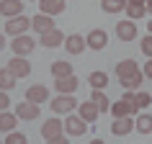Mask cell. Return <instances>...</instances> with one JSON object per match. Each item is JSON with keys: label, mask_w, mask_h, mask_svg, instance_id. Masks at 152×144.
I'll use <instances>...</instances> for the list:
<instances>
[{"label": "cell", "mask_w": 152, "mask_h": 144, "mask_svg": "<svg viewBox=\"0 0 152 144\" xmlns=\"http://www.w3.org/2000/svg\"><path fill=\"white\" fill-rule=\"evenodd\" d=\"M28 28H31V18L23 16V13L5 21V33H8V36H21V33H26Z\"/></svg>", "instance_id": "obj_5"}, {"label": "cell", "mask_w": 152, "mask_h": 144, "mask_svg": "<svg viewBox=\"0 0 152 144\" xmlns=\"http://www.w3.org/2000/svg\"><path fill=\"white\" fill-rule=\"evenodd\" d=\"M142 75L147 77V80H152V57H150V59H147V62L142 64Z\"/></svg>", "instance_id": "obj_34"}, {"label": "cell", "mask_w": 152, "mask_h": 144, "mask_svg": "<svg viewBox=\"0 0 152 144\" xmlns=\"http://www.w3.org/2000/svg\"><path fill=\"white\" fill-rule=\"evenodd\" d=\"M134 131V116H124V119H113L111 124V134L113 136H126Z\"/></svg>", "instance_id": "obj_13"}, {"label": "cell", "mask_w": 152, "mask_h": 144, "mask_svg": "<svg viewBox=\"0 0 152 144\" xmlns=\"http://www.w3.org/2000/svg\"><path fill=\"white\" fill-rule=\"evenodd\" d=\"M88 129H90V124H85L77 113H67L64 121H62V131H64L67 136H83Z\"/></svg>", "instance_id": "obj_2"}, {"label": "cell", "mask_w": 152, "mask_h": 144, "mask_svg": "<svg viewBox=\"0 0 152 144\" xmlns=\"http://www.w3.org/2000/svg\"><path fill=\"white\" fill-rule=\"evenodd\" d=\"M126 3H144V0H126Z\"/></svg>", "instance_id": "obj_40"}, {"label": "cell", "mask_w": 152, "mask_h": 144, "mask_svg": "<svg viewBox=\"0 0 152 144\" xmlns=\"http://www.w3.org/2000/svg\"><path fill=\"white\" fill-rule=\"evenodd\" d=\"M26 100H31V103L41 105L49 100V88H44V85H31V88L26 90Z\"/></svg>", "instance_id": "obj_18"}, {"label": "cell", "mask_w": 152, "mask_h": 144, "mask_svg": "<svg viewBox=\"0 0 152 144\" xmlns=\"http://www.w3.org/2000/svg\"><path fill=\"white\" fill-rule=\"evenodd\" d=\"M54 88H57V93H62V95H72L75 90L80 88V80H77L75 75H67V77H57V80H54Z\"/></svg>", "instance_id": "obj_12"}, {"label": "cell", "mask_w": 152, "mask_h": 144, "mask_svg": "<svg viewBox=\"0 0 152 144\" xmlns=\"http://www.w3.org/2000/svg\"><path fill=\"white\" fill-rule=\"evenodd\" d=\"M8 70L13 72V77H28V75H31V62H28V59H26V57H16L13 54V59H10L8 62Z\"/></svg>", "instance_id": "obj_7"}, {"label": "cell", "mask_w": 152, "mask_h": 144, "mask_svg": "<svg viewBox=\"0 0 152 144\" xmlns=\"http://www.w3.org/2000/svg\"><path fill=\"white\" fill-rule=\"evenodd\" d=\"M108 111L113 113V119L134 116V113H137V108H134V93H132V90H126V93H124L116 103H111V108H108Z\"/></svg>", "instance_id": "obj_1"}, {"label": "cell", "mask_w": 152, "mask_h": 144, "mask_svg": "<svg viewBox=\"0 0 152 144\" xmlns=\"http://www.w3.org/2000/svg\"><path fill=\"white\" fill-rule=\"evenodd\" d=\"M88 82H90V88H93V90H103L106 85H108V75L101 72V70H96V72H90V75H88Z\"/></svg>", "instance_id": "obj_25"}, {"label": "cell", "mask_w": 152, "mask_h": 144, "mask_svg": "<svg viewBox=\"0 0 152 144\" xmlns=\"http://www.w3.org/2000/svg\"><path fill=\"white\" fill-rule=\"evenodd\" d=\"M10 49H13V54H16V57H28L34 49H36V41H34L28 33H21V36H13Z\"/></svg>", "instance_id": "obj_4"}, {"label": "cell", "mask_w": 152, "mask_h": 144, "mask_svg": "<svg viewBox=\"0 0 152 144\" xmlns=\"http://www.w3.org/2000/svg\"><path fill=\"white\" fill-rule=\"evenodd\" d=\"M144 10H147V13H152V0H144Z\"/></svg>", "instance_id": "obj_36"}, {"label": "cell", "mask_w": 152, "mask_h": 144, "mask_svg": "<svg viewBox=\"0 0 152 144\" xmlns=\"http://www.w3.org/2000/svg\"><path fill=\"white\" fill-rule=\"evenodd\" d=\"M16 124H18V116L10 111H0V131L8 134V131H16Z\"/></svg>", "instance_id": "obj_22"}, {"label": "cell", "mask_w": 152, "mask_h": 144, "mask_svg": "<svg viewBox=\"0 0 152 144\" xmlns=\"http://www.w3.org/2000/svg\"><path fill=\"white\" fill-rule=\"evenodd\" d=\"M39 3V13H47V16H59V13H64V8H67V0H36Z\"/></svg>", "instance_id": "obj_10"}, {"label": "cell", "mask_w": 152, "mask_h": 144, "mask_svg": "<svg viewBox=\"0 0 152 144\" xmlns=\"http://www.w3.org/2000/svg\"><path fill=\"white\" fill-rule=\"evenodd\" d=\"M13 113H16L18 119H23V121H36L39 113H41V108L36 103H31V100H21V103H16V111Z\"/></svg>", "instance_id": "obj_6"}, {"label": "cell", "mask_w": 152, "mask_h": 144, "mask_svg": "<svg viewBox=\"0 0 152 144\" xmlns=\"http://www.w3.org/2000/svg\"><path fill=\"white\" fill-rule=\"evenodd\" d=\"M8 108H10V98L5 90H0V111H8Z\"/></svg>", "instance_id": "obj_33"}, {"label": "cell", "mask_w": 152, "mask_h": 144, "mask_svg": "<svg viewBox=\"0 0 152 144\" xmlns=\"http://www.w3.org/2000/svg\"><path fill=\"white\" fill-rule=\"evenodd\" d=\"M23 13V0H0V16L13 18Z\"/></svg>", "instance_id": "obj_16"}, {"label": "cell", "mask_w": 152, "mask_h": 144, "mask_svg": "<svg viewBox=\"0 0 152 144\" xmlns=\"http://www.w3.org/2000/svg\"><path fill=\"white\" fill-rule=\"evenodd\" d=\"M13 88H16V77H13V72H10L8 67H3V70H0V90L8 93V90H13Z\"/></svg>", "instance_id": "obj_29"}, {"label": "cell", "mask_w": 152, "mask_h": 144, "mask_svg": "<svg viewBox=\"0 0 152 144\" xmlns=\"http://www.w3.org/2000/svg\"><path fill=\"white\" fill-rule=\"evenodd\" d=\"M137 72H139V64H137L134 59L116 62V77H119V80H124V77H132V75H137Z\"/></svg>", "instance_id": "obj_20"}, {"label": "cell", "mask_w": 152, "mask_h": 144, "mask_svg": "<svg viewBox=\"0 0 152 144\" xmlns=\"http://www.w3.org/2000/svg\"><path fill=\"white\" fill-rule=\"evenodd\" d=\"M139 47H142V54L147 57V59H150V57H152V33L142 36V44H139Z\"/></svg>", "instance_id": "obj_32"}, {"label": "cell", "mask_w": 152, "mask_h": 144, "mask_svg": "<svg viewBox=\"0 0 152 144\" xmlns=\"http://www.w3.org/2000/svg\"><path fill=\"white\" fill-rule=\"evenodd\" d=\"M0 144H3V142H0Z\"/></svg>", "instance_id": "obj_41"}, {"label": "cell", "mask_w": 152, "mask_h": 144, "mask_svg": "<svg viewBox=\"0 0 152 144\" xmlns=\"http://www.w3.org/2000/svg\"><path fill=\"white\" fill-rule=\"evenodd\" d=\"M142 80H144V75H142V72H137V75L124 77V80H119V82H121V88H124V90H132V93H134V90L142 88Z\"/></svg>", "instance_id": "obj_27"}, {"label": "cell", "mask_w": 152, "mask_h": 144, "mask_svg": "<svg viewBox=\"0 0 152 144\" xmlns=\"http://www.w3.org/2000/svg\"><path fill=\"white\" fill-rule=\"evenodd\" d=\"M101 8H103V13H121V10L126 8V0H101Z\"/></svg>", "instance_id": "obj_30"}, {"label": "cell", "mask_w": 152, "mask_h": 144, "mask_svg": "<svg viewBox=\"0 0 152 144\" xmlns=\"http://www.w3.org/2000/svg\"><path fill=\"white\" fill-rule=\"evenodd\" d=\"M47 144H70V142H67V136H64V134H59V136H54V139H49Z\"/></svg>", "instance_id": "obj_35"}, {"label": "cell", "mask_w": 152, "mask_h": 144, "mask_svg": "<svg viewBox=\"0 0 152 144\" xmlns=\"http://www.w3.org/2000/svg\"><path fill=\"white\" fill-rule=\"evenodd\" d=\"M147 33H152V21H147Z\"/></svg>", "instance_id": "obj_39"}, {"label": "cell", "mask_w": 152, "mask_h": 144, "mask_svg": "<svg viewBox=\"0 0 152 144\" xmlns=\"http://www.w3.org/2000/svg\"><path fill=\"white\" fill-rule=\"evenodd\" d=\"M49 105H52V111H54L57 116H67V113H75L77 100H75V95H62V93H57V98Z\"/></svg>", "instance_id": "obj_3"}, {"label": "cell", "mask_w": 152, "mask_h": 144, "mask_svg": "<svg viewBox=\"0 0 152 144\" xmlns=\"http://www.w3.org/2000/svg\"><path fill=\"white\" fill-rule=\"evenodd\" d=\"M31 28L36 33H44V31H49V28H57V26H54V18H52V16H47V13H36V16L31 18Z\"/></svg>", "instance_id": "obj_17"}, {"label": "cell", "mask_w": 152, "mask_h": 144, "mask_svg": "<svg viewBox=\"0 0 152 144\" xmlns=\"http://www.w3.org/2000/svg\"><path fill=\"white\" fill-rule=\"evenodd\" d=\"M59 134H64L62 131V121L57 119H47L44 124H41V136H44V142H49V139H54V136H59Z\"/></svg>", "instance_id": "obj_14"}, {"label": "cell", "mask_w": 152, "mask_h": 144, "mask_svg": "<svg viewBox=\"0 0 152 144\" xmlns=\"http://www.w3.org/2000/svg\"><path fill=\"white\" fill-rule=\"evenodd\" d=\"M134 129L139 134H152V113H139L134 119Z\"/></svg>", "instance_id": "obj_23"}, {"label": "cell", "mask_w": 152, "mask_h": 144, "mask_svg": "<svg viewBox=\"0 0 152 144\" xmlns=\"http://www.w3.org/2000/svg\"><path fill=\"white\" fill-rule=\"evenodd\" d=\"M116 36H119V41H134L137 39V23L134 21H119L116 23Z\"/></svg>", "instance_id": "obj_15"}, {"label": "cell", "mask_w": 152, "mask_h": 144, "mask_svg": "<svg viewBox=\"0 0 152 144\" xmlns=\"http://www.w3.org/2000/svg\"><path fill=\"white\" fill-rule=\"evenodd\" d=\"M106 44H108V33H106L103 28H93V31L85 36V47L88 49L101 52V49H106Z\"/></svg>", "instance_id": "obj_9"}, {"label": "cell", "mask_w": 152, "mask_h": 144, "mask_svg": "<svg viewBox=\"0 0 152 144\" xmlns=\"http://www.w3.org/2000/svg\"><path fill=\"white\" fill-rule=\"evenodd\" d=\"M124 13L129 16V21H139V18H142L147 10H144V3H126Z\"/></svg>", "instance_id": "obj_28"}, {"label": "cell", "mask_w": 152, "mask_h": 144, "mask_svg": "<svg viewBox=\"0 0 152 144\" xmlns=\"http://www.w3.org/2000/svg\"><path fill=\"white\" fill-rule=\"evenodd\" d=\"M77 116H80L85 124H93V121H98L101 113H98V108L90 103V100H85V103H77Z\"/></svg>", "instance_id": "obj_19"}, {"label": "cell", "mask_w": 152, "mask_h": 144, "mask_svg": "<svg viewBox=\"0 0 152 144\" xmlns=\"http://www.w3.org/2000/svg\"><path fill=\"white\" fill-rule=\"evenodd\" d=\"M67 75H72V64L64 62V59H57V62H52V77H67Z\"/></svg>", "instance_id": "obj_26"}, {"label": "cell", "mask_w": 152, "mask_h": 144, "mask_svg": "<svg viewBox=\"0 0 152 144\" xmlns=\"http://www.w3.org/2000/svg\"><path fill=\"white\" fill-rule=\"evenodd\" d=\"M152 105V95L147 93V90H134V108L137 113H142L144 108H150Z\"/></svg>", "instance_id": "obj_24"}, {"label": "cell", "mask_w": 152, "mask_h": 144, "mask_svg": "<svg viewBox=\"0 0 152 144\" xmlns=\"http://www.w3.org/2000/svg\"><path fill=\"white\" fill-rule=\"evenodd\" d=\"M90 103L98 108V113H108V108H111V100H108V95H106L103 90H93V95H90Z\"/></svg>", "instance_id": "obj_21"}, {"label": "cell", "mask_w": 152, "mask_h": 144, "mask_svg": "<svg viewBox=\"0 0 152 144\" xmlns=\"http://www.w3.org/2000/svg\"><path fill=\"white\" fill-rule=\"evenodd\" d=\"M3 47H5V36L0 33V52H3Z\"/></svg>", "instance_id": "obj_37"}, {"label": "cell", "mask_w": 152, "mask_h": 144, "mask_svg": "<svg viewBox=\"0 0 152 144\" xmlns=\"http://www.w3.org/2000/svg\"><path fill=\"white\" fill-rule=\"evenodd\" d=\"M3 144H28V136L21 134V131H8L5 134V142Z\"/></svg>", "instance_id": "obj_31"}, {"label": "cell", "mask_w": 152, "mask_h": 144, "mask_svg": "<svg viewBox=\"0 0 152 144\" xmlns=\"http://www.w3.org/2000/svg\"><path fill=\"white\" fill-rule=\"evenodd\" d=\"M62 41H64V33L59 31V28H49V31L39 33V44H41V47H47V49H57Z\"/></svg>", "instance_id": "obj_11"}, {"label": "cell", "mask_w": 152, "mask_h": 144, "mask_svg": "<svg viewBox=\"0 0 152 144\" xmlns=\"http://www.w3.org/2000/svg\"><path fill=\"white\" fill-rule=\"evenodd\" d=\"M62 47H64L67 54H83V52L88 49V47H85V36H80V33H70V36H64Z\"/></svg>", "instance_id": "obj_8"}, {"label": "cell", "mask_w": 152, "mask_h": 144, "mask_svg": "<svg viewBox=\"0 0 152 144\" xmlns=\"http://www.w3.org/2000/svg\"><path fill=\"white\" fill-rule=\"evenodd\" d=\"M90 144H106V142H103V139H93Z\"/></svg>", "instance_id": "obj_38"}]
</instances>
